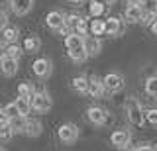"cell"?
<instances>
[{
	"instance_id": "cell-1",
	"label": "cell",
	"mask_w": 157,
	"mask_h": 151,
	"mask_svg": "<svg viewBox=\"0 0 157 151\" xmlns=\"http://www.w3.org/2000/svg\"><path fill=\"white\" fill-rule=\"evenodd\" d=\"M126 114H128V120L134 126H144L145 124V110L141 108V104L136 98H130L126 102Z\"/></svg>"
},
{
	"instance_id": "cell-2",
	"label": "cell",
	"mask_w": 157,
	"mask_h": 151,
	"mask_svg": "<svg viewBox=\"0 0 157 151\" xmlns=\"http://www.w3.org/2000/svg\"><path fill=\"white\" fill-rule=\"evenodd\" d=\"M29 104H32V110L39 112V114H45V112L51 110L53 100H51V96H49L45 90H41V92H33V96H32V100H29Z\"/></svg>"
},
{
	"instance_id": "cell-3",
	"label": "cell",
	"mask_w": 157,
	"mask_h": 151,
	"mask_svg": "<svg viewBox=\"0 0 157 151\" xmlns=\"http://www.w3.org/2000/svg\"><path fill=\"white\" fill-rule=\"evenodd\" d=\"M57 135H59V139H61L63 143H75L77 138H78V128L75 124H71V122H67V124L59 126Z\"/></svg>"
},
{
	"instance_id": "cell-4",
	"label": "cell",
	"mask_w": 157,
	"mask_h": 151,
	"mask_svg": "<svg viewBox=\"0 0 157 151\" xmlns=\"http://www.w3.org/2000/svg\"><path fill=\"white\" fill-rule=\"evenodd\" d=\"M65 22H67V26L71 28V32L81 33V36H86V32H88V22H86V18L78 16V14H71V16L65 18Z\"/></svg>"
},
{
	"instance_id": "cell-5",
	"label": "cell",
	"mask_w": 157,
	"mask_h": 151,
	"mask_svg": "<svg viewBox=\"0 0 157 151\" xmlns=\"http://www.w3.org/2000/svg\"><path fill=\"white\" fill-rule=\"evenodd\" d=\"M102 82H104V89L108 92H120L124 89V77L120 73H108L104 79H102Z\"/></svg>"
},
{
	"instance_id": "cell-6",
	"label": "cell",
	"mask_w": 157,
	"mask_h": 151,
	"mask_svg": "<svg viewBox=\"0 0 157 151\" xmlns=\"http://www.w3.org/2000/svg\"><path fill=\"white\" fill-rule=\"evenodd\" d=\"M110 141H112V145H114V147L126 149L128 145H130V141H132V134L128 130H116V131H112Z\"/></svg>"
},
{
	"instance_id": "cell-7",
	"label": "cell",
	"mask_w": 157,
	"mask_h": 151,
	"mask_svg": "<svg viewBox=\"0 0 157 151\" xmlns=\"http://www.w3.org/2000/svg\"><path fill=\"white\" fill-rule=\"evenodd\" d=\"M86 118L90 124L94 126H104L106 120H108V114L104 108H98V106H90V108L86 110Z\"/></svg>"
},
{
	"instance_id": "cell-8",
	"label": "cell",
	"mask_w": 157,
	"mask_h": 151,
	"mask_svg": "<svg viewBox=\"0 0 157 151\" xmlns=\"http://www.w3.org/2000/svg\"><path fill=\"white\" fill-rule=\"evenodd\" d=\"M106 22V36H122L124 33V30H126V20H122V18H108V20H104Z\"/></svg>"
},
{
	"instance_id": "cell-9",
	"label": "cell",
	"mask_w": 157,
	"mask_h": 151,
	"mask_svg": "<svg viewBox=\"0 0 157 151\" xmlns=\"http://www.w3.org/2000/svg\"><path fill=\"white\" fill-rule=\"evenodd\" d=\"M32 69H33V73H36V77H39V79H47V77L51 75V61L45 59V57H39V59L33 61Z\"/></svg>"
},
{
	"instance_id": "cell-10",
	"label": "cell",
	"mask_w": 157,
	"mask_h": 151,
	"mask_svg": "<svg viewBox=\"0 0 157 151\" xmlns=\"http://www.w3.org/2000/svg\"><path fill=\"white\" fill-rule=\"evenodd\" d=\"M104 82H102V79H98V77H90L88 79V90L86 94L92 96V98H100L102 94H104Z\"/></svg>"
},
{
	"instance_id": "cell-11",
	"label": "cell",
	"mask_w": 157,
	"mask_h": 151,
	"mask_svg": "<svg viewBox=\"0 0 157 151\" xmlns=\"http://www.w3.org/2000/svg\"><path fill=\"white\" fill-rule=\"evenodd\" d=\"M33 0H10V8L16 16H26V14L32 10Z\"/></svg>"
},
{
	"instance_id": "cell-12",
	"label": "cell",
	"mask_w": 157,
	"mask_h": 151,
	"mask_svg": "<svg viewBox=\"0 0 157 151\" xmlns=\"http://www.w3.org/2000/svg\"><path fill=\"white\" fill-rule=\"evenodd\" d=\"M141 16H144V6L141 4H130V6L126 8V22L130 24H136V22H141Z\"/></svg>"
},
{
	"instance_id": "cell-13",
	"label": "cell",
	"mask_w": 157,
	"mask_h": 151,
	"mask_svg": "<svg viewBox=\"0 0 157 151\" xmlns=\"http://www.w3.org/2000/svg\"><path fill=\"white\" fill-rule=\"evenodd\" d=\"M0 71H2L4 77H14L18 73V59H12V57H4L0 59Z\"/></svg>"
},
{
	"instance_id": "cell-14",
	"label": "cell",
	"mask_w": 157,
	"mask_h": 151,
	"mask_svg": "<svg viewBox=\"0 0 157 151\" xmlns=\"http://www.w3.org/2000/svg\"><path fill=\"white\" fill-rule=\"evenodd\" d=\"M85 49H86V53H88V57H94V55H98L100 53V49H102V43H100V40H98L96 36H85Z\"/></svg>"
},
{
	"instance_id": "cell-15",
	"label": "cell",
	"mask_w": 157,
	"mask_h": 151,
	"mask_svg": "<svg viewBox=\"0 0 157 151\" xmlns=\"http://www.w3.org/2000/svg\"><path fill=\"white\" fill-rule=\"evenodd\" d=\"M65 14H63L61 10H53V12H49L47 14V18H45V22H47V26L51 28V30H59V28L65 24Z\"/></svg>"
},
{
	"instance_id": "cell-16",
	"label": "cell",
	"mask_w": 157,
	"mask_h": 151,
	"mask_svg": "<svg viewBox=\"0 0 157 151\" xmlns=\"http://www.w3.org/2000/svg\"><path fill=\"white\" fill-rule=\"evenodd\" d=\"M65 45H67V51H71V49H78V47H85V36L71 32L69 36H65Z\"/></svg>"
},
{
	"instance_id": "cell-17",
	"label": "cell",
	"mask_w": 157,
	"mask_h": 151,
	"mask_svg": "<svg viewBox=\"0 0 157 151\" xmlns=\"http://www.w3.org/2000/svg\"><path fill=\"white\" fill-rule=\"evenodd\" d=\"M41 130H43V126H41V122L39 120H29L26 122V128H24V134L28 135V138H37L39 134H41Z\"/></svg>"
},
{
	"instance_id": "cell-18",
	"label": "cell",
	"mask_w": 157,
	"mask_h": 151,
	"mask_svg": "<svg viewBox=\"0 0 157 151\" xmlns=\"http://www.w3.org/2000/svg\"><path fill=\"white\" fill-rule=\"evenodd\" d=\"M88 32L92 33V36H104L106 33V22L100 20V18H94V20H90V24H88Z\"/></svg>"
},
{
	"instance_id": "cell-19",
	"label": "cell",
	"mask_w": 157,
	"mask_h": 151,
	"mask_svg": "<svg viewBox=\"0 0 157 151\" xmlns=\"http://www.w3.org/2000/svg\"><path fill=\"white\" fill-rule=\"evenodd\" d=\"M71 82H73V90L78 92V94H85V92L88 90V77H85V75L75 77Z\"/></svg>"
},
{
	"instance_id": "cell-20",
	"label": "cell",
	"mask_w": 157,
	"mask_h": 151,
	"mask_svg": "<svg viewBox=\"0 0 157 151\" xmlns=\"http://www.w3.org/2000/svg\"><path fill=\"white\" fill-rule=\"evenodd\" d=\"M39 47H41V41H39L37 36H28L26 40H24V51L36 53V51H39Z\"/></svg>"
},
{
	"instance_id": "cell-21",
	"label": "cell",
	"mask_w": 157,
	"mask_h": 151,
	"mask_svg": "<svg viewBox=\"0 0 157 151\" xmlns=\"http://www.w3.org/2000/svg\"><path fill=\"white\" fill-rule=\"evenodd\" d=\"M2 32H4L2 36H4V41H6V43H16V41H18V37H20V30H18L16 26H6Z\"/></svg>"
},
{
	"instance_id": "cell-22",
	"label": "cell",
	"mask_w": 157,
	"mask_h": 151,
	"mask_svg": "<svg viewBox=\"0 0 157 151\" xmlns=\"http://www.w3.org/2000/svg\"><path fill=\"white\" fill-rule=\"evenodd\" d=\"M157 20V4L155 6H151V8H144V16H141V22L145 24V26H151V24H153Z\"/></svg>"
},
{
	"instance_id": "cell-23",
	"label": "cell",
	"mask_w": 157,
	"mask_h": 151,
	"mask_svg": "<svg viewBox=\"0 0 157 151\" xmlns=\"http://www.w3.org/2000/svg\"><path fill=\"white\" fill-rule=\"evenodd\" d=\"M106 4H102V2H98V0H92L90 2V6H88V10H90V16L92 18H100L102 14L106 12Z\"/></svg>"
},
{
	"instance_id": "cell-24",
	"label": "cell",
	"mask_w": 157,
	"mask_h": 151,
	"mask_svg": "<svg viewBox=\"0 0 157 151\" xmlns=\"http://www.w3.org/2000/svg\"><path fill=\"white\" fill-rule=\"evenodd\" d=\"M69 57H71V61H75V63H82V61L88 59V53H86L85 47H78V49L69 51Z\"/></svg>"
},
{
	"instance_id": "cell-25",
	"label": "cell",
	"mask_w": 157,
	"mask_h": 151,
	"mask_svg": "<svg viewBox=\"0 0 157 151\" xmlns=\"http://www.w3.org/2000/svg\"><path fill=\"white\" fill-rule=\"evenodd\" d=\"M145 92L151 98H157V75H151L149 79L145 81Z\"/></svg>"
},
{
	"instance_id": "cell-26",
	"label": "cell",
	"mask_w": 157,
	"mask_h": 151,
	"mask_svg": "<svg viewBox=\"0 0 157 151\" xmlns=\"http://www.w3.org/2000/svg\"><path fill=\"white\" fill-rule=\"evenodd\" d=\"M33 86L29 85V82H20V86H18V96H22V98H28V100H32V96H33Z\"/></svg>"
},
{
	"instance_id": "cell-27",
	"label": "cell",
	"mask_w": 157,
	"mask_h": 151,
	"mask_svg": "<svg viewBox=\"0 0 157 151\" xmlns=\"http://www.w3.org/2000/svg\"><path fill=\"white\" fill-rule=\"evenodd\" d=\"M26 122H28V116H16V118L10 120V126H12L14 134H16V131H24V128H26Z\"/></svg>"
},
{
	"instance_id": "cell-28",
	"label": "cell",
	"mask_w": 157,
	"mask_h": 151,
	"mask_svg": "<svg viewBox=\"0 0 157 151\" xmlns=\"http://www.w3.org/2000/svg\"><path fill=\"white\" fill-rule=\"evenodd\" d=\"M14 104L18 106V110H20V114H22V116H28L29 112H32V104H29L28 98H22V96H18V100L14 102Z\"/></svg>"
},
{
	"instance_id": "cell-29",
	"label": "cell",
	"mask_w": 157,
	"mask_h": 151,
	"mask_svg": "<svg viewBox=\"0 0 157 151\" xmlns=\"http://www.w3.org/2000/svg\"><path fill=\"white\" fill-rule=\"evenodd\" d=\"M22 53H24V47H20L18 43H8V47H6V55L8 57H12V59H20Z\"/></svg>"
},
{
	"instance_id": "cell-30",
	"label": "cell",
	"mask_w": 157,
	"mask_h": 151,
	"mask_svg": "<svg viewBox=\"0 0 157 151\" xmlns=\"http://www.w3.org/2000/svg\"><path fill=\"white\" fill-rule=\"evenodd\" d=\"M12 135H14L12 126H4V128H0V141H10Z\"/></svg>"
},
{
	"instance_id": "cell-31",
	"label": "cell",
	"mask_w": 157,
	"mask_h": 151,
	"mask_svg": "<svg viewBox=\"0 0 157 151\" xmlns=\"http://www.w3.org/2000/svg\"><path fill=\"white\" fill-rule=\"evenodd\" d=\"M4 112L8 114V118H10V120L16 118V116H22V114H20V110H18V106L14 104V102H12V104H8V106H4Z\"/></svg>"
},
{
	"instance_id": "cell-32",
	"label": "cell",
	"mask_w": 157,
	"mask_h": 151,
	"mask_svg": "<svg viewBox=\"0 0 157 151\" xmlns=\"http://www.w3.org/2000/svg\"><path fill=\"white\" fill-rule=\"evenodd\" d=\"M145 122H149V124L157 126V108H149V110H145Z\"/></svg>"
},
{
	"instance_id": "cell-33",
	"label": "cell",
	"mask_w": 157,
	"mask_h": 151,
	"mask_svg": "<svg viewBox=\"0 0 157 151\" xmlns=\"http://www.w3.org/2000/svg\"><path fill=\"white\" fill-rule=\"evenodd\" d=\"M4 126H10V118H8V114L2 108L0 110V128H4Z\"/></svg>"
},
{
	"instance_id": "cell-34",
	"label": "cell",
	"mask_w": 157,
	"mask_h": 151,
	"mask_svg": "<svg viewBox=\"0 0 157 151\" xmlns=\"http://www.w3.org/2000/svg\"><path fill=\"white\" fill-rule=\"evenodd\" d=\"M134 151H157V145H151V143H144L140 147H136Z\"/></svg>"
},
{
	"instance_id": "cell-35",
	"label": "cell",
	"mask_w": 157,
	"mask_h": 151,
	"mask_svg": "<svg viewBox=\"0 0 157 151\" xmlns=\"http://www.w3.org/2000/svg\"><path fill=\"white\" fill-rule=\"evenodd\" d=\"M6 26H8V16L6 12H0V30H4Z\"/></svg>"
},
{
	"instance_id": "cell-36",
	"label": "cell",
	"mask_w": 157,
	"mask_h": 151,
	"mask_svg": "<svg viewBox=\"0 0 157 151\" xmlns=\"http://www.w3.org/2000/svg\"><path fill=\"white\" fill-rule=\"evenodd\" d=\"M4 57H6V45L0 43V59H4Z\"/></svg>"
},
{
	"instance_id": "cell-37",
	"label": "cell",
	"mask_w": 157,
	"mask_h": 151,
	"mask_svg": "<svg viewBox=\"0 0 157 151\" xmlns=\"http://www.w3.org/2000/svg\"><path fill=\"white\" fill-rule=\"evenodd\" d=\"M67 4H73V6H78V4H82V0H67Z\"/></svg>"
},
{
	"instance_id": "cell-38",
	"label": "cell",
	"mask_w": 157,
	"mask_h": 151,
	"mask_svg": "<svg viewBox=\"0 0 157 151\" xmlns=\"http://www.w3.org/2000/svg\"><path fill=\"white\" fill-rule=\"evenodd\" d=\"M98 2H102V4H106V6H110V4H114L116 0H98Z\"/></svg>"
},
{
	"instance_id": "cell-39",
	"label": "cell",
	"mask_w": 157,
	"mask_h": 151,
	"mask_svg": "<svg viewBox=\"0 0 157 151\" xmlns=\"http://www.w3.org/2000/svg\"><path fill=\"white\" fill-rule=\"evenodd\" d=\"M151 32H153V33H155V36H157V20H155L153 24H151Z\"/></svg>"
},
{
	"instance_id": "cell-40",
	"label": "cell",
	"mask_w": 157,
	"mask_h": 151,
	"mask_svg": "<svg viewBox=\"0 0 157 151\" xmlns=\"http://www.w3.org/2000/svg\"><path fill=\"white\" fill-rule=\"evenodd\" d=\"M0 151H4V149H2V147H0Z\"/></svg>"
},
{
	"instance_id": "cell-41",
	"label": "cell",
	"mask_w": 157,
	"mask_h": 151,
	"mask_svg": "<svg viewBox=\"0 0 157 151\" xmlns=\"http://www.w3.org/2000/svg\"><path fill=\"white\" fill-rule=\"evenodd\" d=\"M155 4H157V0H155Z\"/></svg>"
}]
</instances>
